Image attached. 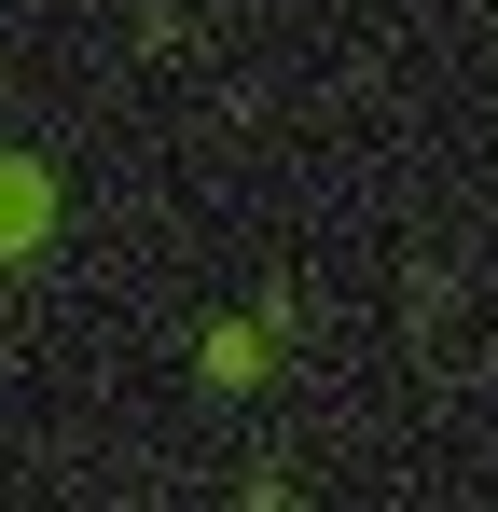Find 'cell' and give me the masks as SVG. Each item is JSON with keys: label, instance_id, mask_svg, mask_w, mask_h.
Listing matches in <instances>:
<instances>
[{"label": "cell", "instance_id": "6da1fadb", "mask_svg": "<svg viewBox=\"0 0 498 512\" xmlns=\"http://www.w3.org/2000/svg\"><path fill=\"white\" fill-rule=\"evenodd\" d=\"M56 236V167H28V153H0V263H28Z\"/></svg>", "mask_w": 498, "mask_h": 512}, {"label": "cell", "instance_id": "7a4b0ae2", "mask_svg": "<svg viewBox=\"0 0 498 512\" xmlns=\"http://www.w3.org/2000/svg\"><path fill=\"white\" fill-rule=\"evenodd\" d=\"M194 360H208V388H222V402H249V388L277 374V333H263V319H222V333L194 346Z\"/></svg>", "mask_w": 498, "mask_h": 512}]
</instances>
